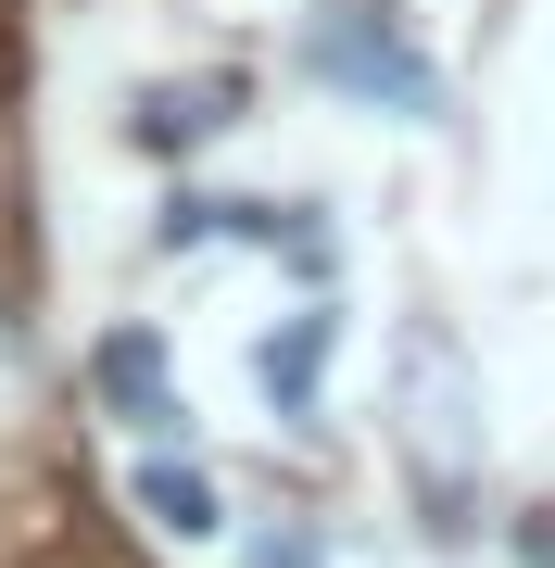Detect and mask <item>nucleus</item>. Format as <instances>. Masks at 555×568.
Listing matches in <instances>:
<instances>
[{
	"label": "nucleus",
	"instance_id": "nucleus-5",
	"mask_svg": "<svg viewBox=\"0 0 555 568\" xmlns=\"http://www.w3.org/2000/svg\"><path fill=\"white\" fill-rule=\"evenodd\" d=\"M89 392H102L126 429H152V443H165V429H189V405L165 392V342H152V328H114V342L89 354Z\"/></svg>",
	"mask_w": 555,
	"mask_h": 568
},
{
	"label": "nucleus",
	"instance_id": "nucleus-2",
	"mask_svg": "<svg viewBox=\"0 0 555 568\" xmlns=\"http://www.w3.org/2000/svg\"><path fill=\"white\" fill-rule=\"evenodd\" d=\"M404 455H417V493H430V530L467 544V506H480V379L442 328L404 342Z\"/></svg>",
	"mask_w": 555,
	"mask_h": 568
},
{
	"label": "nucleus",
	"instance_id": "nucleus-7",
	"mask_svg": "<svg viewBox=\"0 0 555 568\" xmlns=\"http://www.w3.org/2000/svg\"><path fill=\"white\" fill-rule=\"evenodd\" d=\"M253 568H329V544H316V518H278V530H253Z\"/></svg>",
	"mask_w": 555,
	"mask_h": 568
},
{
	"label": "nucleus",
	"instance_id": "nucleus-8",
	"mask_svg": "<svg viewBox=\"0 0 555 568\" xmlns=\"http://www.w3.org/2000/svg\"><path fill=\"white\" fill-rule=\"evenodd\" d=\"M517 568H555V506H543L531 530H517Z\"/></svg>",
	"mask_w": 555,
	"mask_h": 568
},
{
	"label": "nucleus",
	"instance_id": "nucleus-1",
	"mask_svg": "<svg viewBox=\"0 0 555 568\" xmlns=\"http://www.w3.org/2000/svg\"><path fill=\"white\" fill-rule=\"evenodd\" d=\"M304 77L316 89H341L353 114H391V126H442V63L417 51V26H404V0H316L304 13Z\"/></svg>",
	"mask_w": 555,
	"mask_h": 568
},
{
	"label": "nucleus",
	"instance_id": "nucleus-4",
	"mask_svg": "<svg viewBox=\"0 0 555 568\" xmlns=\"http://www.w3.org/2000/svg\"><path fill=\"white\" fill-rule=\"evenodd\" d=\"M126 506H140L152 544H215V530H227L215 467H189V455H140V467H126Z\"/></svg>",
	"mask_w": 555,
	"mask_h": 568
},
{
	"label": "nucleus",
	"instance_id": "nucleus-3",
	"mask_svg": "<svg viewBox=\"0 0 555 568\" xmlns=\"http://www.w3.org/2000/svg\"><path fill=\"white\" fill-rule=\"evenodd\" d=\"M329 354H341V316L329 304H290L266 342H253V392H266L278 429H316V405H329Z\"/></svg>",
	"mask_w": 555,
	"mask_h": 568
},
{
	"label": "nucleus",
	"instance_id": "nucleus-6",
	"mask_svg": "<svg viewBox=\"0 0 555 568\" xmlns=\"http://www.w3.org/2000/svg\"><path fill=\"white\" fill-rule=\"evenodd\" d=\"M227 102H240L227 77H189V89H140V152H203L215 126H227Z\"/></svg>",
	"mask_w": 555,
	"mask_h": 568
}]
</instances>
